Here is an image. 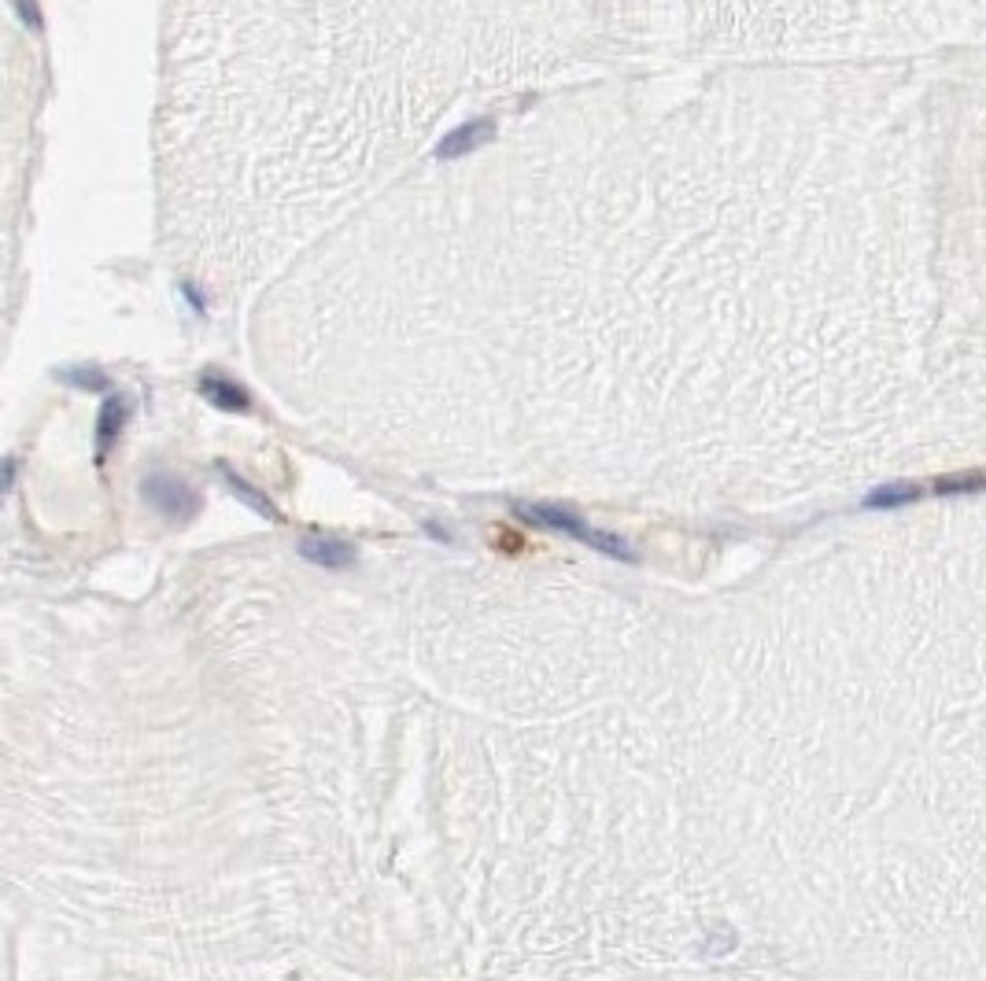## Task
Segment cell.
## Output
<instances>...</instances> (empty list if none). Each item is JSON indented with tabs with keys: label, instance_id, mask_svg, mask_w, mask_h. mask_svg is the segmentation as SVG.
<instances>
[{
	"label": "cell",
	"instance_id": "1",
	"mask_svg": "<svg viewBox=\"0 0 986 981\" xmlns=\"http://www.w3.org/2000/svg\"><path fill=\"white\" fill-rule=\"evenodd\" d=\"M517 513H521L525 520H536V525H544V528L562 531V536H570V539H576V543L599 550V554H607V557L636 561V550H632V546L625 543V539L607 536V531L591 528L588 520H581L573 510H562V506H517Z\"/></svg>",
	"mask_w": 986,
	"mask_h": 981
},
{
	"label": "cell",
	"instance_id": "5",
	"mask_svg": "<svg viewBox=\"0 0 986 981\" xmlns=\"http://www.w3.org/2000/svg\"><path fill=\"white\" fill-rule=\"evenodd\" d=\"M924 499V483H909V480H898V483H883L864 499V506L869 510H898V506H909V502Z\"/></svg>",
	"mask_w": 986,
	"mask_h": 981
},
{
	"label": "cell",
	"instance_id": "8",
	"mask_svg": "<svg viewBox=\"0 0 986 981\" xmlns=\"http://www.w3.org/2000/svg\"><path fill=\"white\" fill-rule=\"evenodd\" d=\"M935 491L938 494H975V491H986V473L975 469V473H961V476H943V480H935Z\"/></svg>",
	"mask_w": 986,
	"mask_h": 981
},
{
	"label": "cell",
	"instance_id": "7",
	"mask_svg": "<svg viewBox=\"0 0 986 981\" xmlns=\"http://www.w3.org/2000/svg\"><path fill=\"white\" fill-rule=\"evenodd\" d=\"M123 420H126V406L118 403V399H111V403L104 406V414H100V425H97V454L100 457H104L108 447L118 439V428H123Z\"/></svg>",
	"mask_w": 986,
	"mask_h": 981
},
{
	"label": "cell",
	"instance_id": "4",
	"mask_svg": "<svg viewBox=\"0 0 986 981\" xmlns=\"http://www.w3.org/2000/svg\"><path fill=\"white\" fill-rule=\"evenodd\" d=\"M491 134H496V126H491L488 118H477V123L459 126V129H454V134L444 137V144H440V159H459V155H466V152H473V148L488 144Z\"/></svg>",
	"mask_w": 986,
	"mask_h": 981
},
{
	"label": "cell",
	"instance_id": "6",
	"mask_svg": "<svg viewBox=\"0 0 986 981\" xmlns=\"http://www.w3.org/2000/svg\"><path fill=\"white\" fill-rule=\"evenodd\" d=\"M203 395H208L219 410H248V391L237 388L234 380L203 377Z\"/></svg>",
	"mask_w": 986,
	"mask_h": 981
},
{
	"label": "cell",
	"instance_id": "3",
	"mask_svg": "<svg viewBox=\"0 0 986 981\" xmlns=\"http://www.w3.org/2000/svg\"><path fill=\"white\" fill-rule=\"evenodd\" d=\"M300 554L319 568H348L355 561V546L333 536H307L300 543Z\"/></svg>",
	"mask_w": 986,
	"mask_h": 981
},
{
	"label": "cell",
	"instance_id": "2",
	"mask_svg": "<svg viewBox=\"0 0 986 981\" xmlns=\"http://www.w3.org/2000/svg\"><path fill=\"white\" fill-rule=\"evenodd\" d=\"M141 494L148 499V506L166 513L171 520H189L200 510V494L189 483L174 480V476H148L141 483Z\"/></svg>",
	"mask_w": 986,
	"mask_h": 981
},
{
	"label": "cell",
	"instance_id": "9",
	"mask_svg": "<svg viewBox=\"0 0 986 981\" xmlns=\"http://www.w3.org/2000/svg\"><path fill=\"white\" fill-rule=\"evenodd\" d=\"M229 483H234V491H240V494H245V499H248V502H251V506H255L259 513H266V517H274V506H270V502H266V499H259V494H255V491H251V488H248V483H245V480H240V476H229Z\"/></svg>",
	"mask_w": 986,
	"mask_h": 981
}]
</instances>
